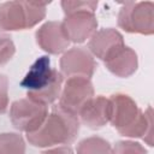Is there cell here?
<instances>
[{"label":"cell","instance_id":"6da1fadb","mask_svg":"<svg viewBox=\"0 0 154 154\" xmlns=\"http://www.w3.org/2000/svg\"><path fill=\"white\" fill-rule=\"evenodd\" d=\"M79 126L81 123L77 116L55 106L36 131L26 134V140L31 146L38 148L67 146L77 138Z\"/></svg>","mask_w":154,"mask_h":154},{"label":"cell","instance_id":"7a4b0ae2","mask_svg":"<svg viewBox=\"0 0 154 154\" xmlns=\"http://www.w3.org/2000/svg\"><path fill=\"white\" fill-rule=\"evenodd\" d=\"M47 2L6 1L0 4V31L26 30L46 17Z\"/></svg>","mask_w":154,"mask_h":154},{"label":"cell","instance_id":"3957f363","mask_svg":"<svg viewBox=\"0 0 154 154\" xmlns=\"http://www.w3.org/2000/svg\"><path fill=\"white\" fill-rule=\"evenodd\" d=\"M118 26L126 32L152 35L154 32V4L126 1L118 13Z\"/></svg>","mask_w":154,"mask_h":154},{"label":"cell","instance_id":"277c9868","mask_svg":"<svg viewBox=\"0 0 154 154\" xmlns=\"http://www.w3.org/2000/svg\"><path fill=\"white\" fill-rule=\"evenodd\" d=\"M48 106L26 96L16 100L10 107L12 125L25 134L36 131L48 116Z\"/></svg>","mask_w":154,"mask_h":154},{"label":"cell","instance_id":"5b68a950","mask_svg":"<svg viewBox=\"0 0 154 154\" xmlns=\"http://www.w3.org/2000/svg\"><path fill=\"white\" fill-rule=\"evenodd\" d=\"M94 97V87L90 78L69 77L63 84L58 107L65 112L78 116L82 107Z\"/></svg>","mask_w":154,"mask_h":154},{"label":"cell","instance_id":"8992f818","mask_svg":"<svg viewBox=\"0 0 154 154\" xmlns=\"http://www.w3.org/2000/svg\"><path fill=\"white\" fill-rule=\"evenodd\" d=\"M60 73L69 77L91 78L95 72L96 63L93 54L84 47H72L64 52L59 61Z\"/></svg>","mask_w":154,"mask_h":154},{"label":"cell","instance_id":"52a82bcc","mask_svg":"<svg viewBox=\"0 0 154 154\" xmlns=\"http://www.w3.org/2000/svg\"><path fill=\"white\" fill-rule=\"evenodd\" d=\"M61 23L70 42L73 43H82L87 41L94 35L97 28L95 13L89 11L65 14V18Z\"/></svg>","mask_w":154,"mask_h":154},{"label":"cell","instance_id":"ba28073f","mask_svg":"<svg viewBox=\"0 0 154 154\" xmlns=\"http://www.w3.org/2000/svg\"><path fill=\"white\" fill-rule=\"evenodd\" d=\"M79 123L91 130L103 128L112 117V102L109 97L99 95L91 97L78 113Z\"/></svg>","mask_w":154,"mask_h":154},{"label":"cell","instance_id":"9c48e42d","mask_svg":"<svg viewBox=\"0 0 154 154\" xmlns=\"http://www.w3.org/2000/svg\"><path fill=\"white\" fill-rule=\"evenodd\" d=\"M124 46L123 35L113 28H106L96 30L89 38L88 51L93 54V57L106 61Z\"/></svg>","mask_w":154,"mask_h":154},{"label":"cell","instance_id":"30bf717a","mask_svg":"<svg viewBox=\"0 0 154 154\" xmlns=\"http://www.w3.org/2000/svg\"><path fill=\"white\" fill-rule=\"evenodd\" d=\"M35 37L40 48L49 54H60L65 52L70 45L61 22L51 20L42 24L37 29Z\"/></svg>","mask_w":154,"mask_h":154},{"label":"cell","instance_id":"8fae6325","mask_svg":"<svg viewBox=\"0 0 154 154\" xmlns=\"http://www.w3.org/2000/svg\"><path fill=\"white\" fill-rule=\"evenodd\" d=\"M109 100L112 102V117L109 123L120 134L135 122L142 109L126 94H113Z\"/></svg>","mask_w":154,"mask_h":154},{"label":"cell","instance_id":"7c38bea8","mask_svg":"<svg viewBox=\"0 0 154 154\" xmlns=\"http://www.w3.org/2000/svg\"><path fill=\"white\" fill-rule=\"evenodd\" d=\"M54 69L51 67V59L48 55L38 57L28 72L20 81V87L26 89L28 93H35L43 89L52 79Z\"/></svg>","mask_w":154,"mask_h":154},{"label":"cell","instance_id":"4fadbf2b","mask_svg":"<svg viewBox=\"0 0 154 154\" xmlns=\"http://www.w3.org/2000/svg\"><path fill=\"white\" fill-rule=\"evenodd\" d=\"M103 64L106 69L114 76L126 78L136 72L138 66V59L136 52L132 48L124 46L108 60L103 61Z\"/></svg>","mask_w":154,"mask_h":154},{"label":"cell","instance_id":"5bb4252c","mask_svg":"<svg viewBox=\"0 0 154 154\" xmlns=\"http://www.w3.org/2000/svg\"><path fill=\"white\" fill-rule=\"evenodd\" d=\"M63 84H64V76L60 73V71L54 69V73H53L51 82L43 89H41L38 91L26 93V96H29L46 106H49L59 99L61 89H63Z\"/></svg>","mask_w":154,"mask_h":154},{"label":"cell","instance_id":"9a60e30c","mask_svg":"<svg viewBox=\"0 0 154 154\" xmlns=\"http://www.w3.org/2000/svg\"><path fill=\"white\" fill-rule=\"evenodd\" d=\"M77 154H112V146L99 136H90L82 140L76 147Z\"/></svg>","mask_w":154,"mask_h":154},{"label":"cell","instance_id":"2e32d148","mask_svg":"<svg viewBox=\"0 0 154 154\" xmlns=\"http://www.w3.org/2000/svg\"><path fill=\"white\" fill-rule=\"evenodd\" d=\"M0 154H25V141L16 132L0 134Z\"/></svg>","mask_w":154,"mask_h":154},{"label":"cell","instance_id":"e0dca14e","mask_svg":"<svg viewBox=\"0 0 154 154\" xmlns=\"http://www.w3.org/2000/svg\"><path fill=\"white\" fill-rule=\"evenodd\" d=\"M60 5H61L65 14L81 12V11H89V12L95 13L96 7H97V1H70V0H65V1H61Z\"/></svg>","mask_w":154,"mask_h":154},{"label":"cell","instance_id":"ac0fdd59","mask_svg":"<svg viewBox=\"0 0 154 154\" xmlns=\"http://www.w3.org/2000/svg\"><path fill=\"white\" fill-rule=\"evenodd\" d=\"M112 154H148L147 149L135 141H119L112 147Z\"/></svg>","mask_w":154,"mask_h":154},{"label":"cell","instance_id":"d6986e66","mask_svg":"<svg viewBox=\"0 0 154 154\" xmlns=\"http://www.w3.org/2000/svg\"><path fill=\"white\" fill-rule=\"evenodd\" d=\"M16 53V46L11 36L0 34V66L7 64Z\"/></svg>","mask_w":154,"mask_h":154},{"label":"cell","instance_id":"ffe728a7","mask_svg":"<svg viewBox=\"0 0 154 154\" xmlns=\"http://www.w3.org/2000/svg\"><path fill=\"white\" fill-rule=\"evenodd\" d=\"M8 108V78L0 73V114H4Z\"/></svg>","mask_w":154,"mask_h":154},{"label":"cell","instance_id":"44dd1931","mask_svg":"<svg viewBox=\"0 0 154 154\" xmlns=\"http://www.w3.org/2000/svg\"><path fill=\"white\" fill-rule=\"evenodd\" d=\"M41 154H75L72 148L69 146H58L51 149H47L45 152H42Z\"/></svg>","mask_w":154,"mask_h":154}]
</instances>
